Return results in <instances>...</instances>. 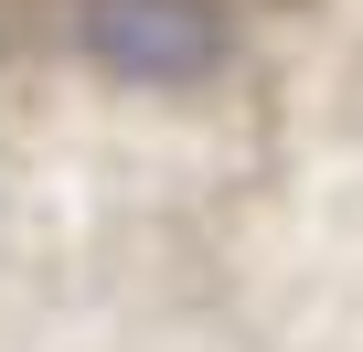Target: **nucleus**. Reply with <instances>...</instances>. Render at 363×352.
I'll return each mask as SVG.
<instances>
[{"mask_svg": "<svg viewBox=\"0 0 363 352\" xmlns=\"http://www.w3.org/2000/svg\"><path fill=\"white\" fill-rule=\"evenodd\" d=\"M342 11L0 0V352H299Z\"/></svg>", "mask_w": 363, "mask_h": 352, "instance_id": "obj_1", "label": "nucleus"}]
</instances>
